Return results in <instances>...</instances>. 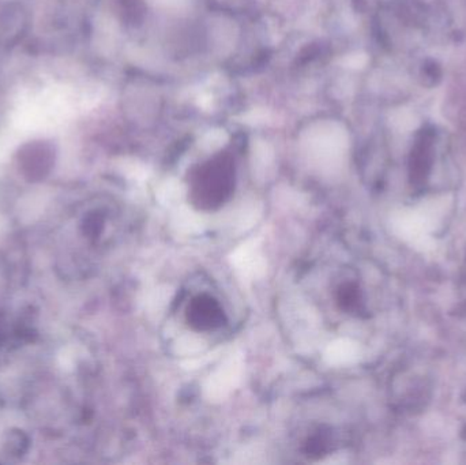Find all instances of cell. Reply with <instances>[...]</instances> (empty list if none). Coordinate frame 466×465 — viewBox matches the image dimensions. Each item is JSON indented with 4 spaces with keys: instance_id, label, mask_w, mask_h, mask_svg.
Segmentation results:
<instances>
[{
    "instance_id": "obj_2",
    "label": "cell",
    "mask_w": 466,
    "mask_h": 465,
    "mask_svg": "<svg viewBox=\"0 0 466 465\" xmlns=\"http://www.w3.org/2000/svg\"><path fill=\"white\" fill-rule=\"evenodd\" d=\"M186 322L196 332H213L226 325V311L212 295H197L186 308Z\"/></svg>"
},
{
    "instance_id": "obj_3",
    "label": "cell",
    "mask_w": 466,
    "mask_h": 465,
    "mask_svg": "<svg viewBox=\"0 0 466 465\" xmlns=\"http://www.w3.org/2000/svg\"><path fill=\"white\" fill-rule=\"evenodd\" d=\"M337 300L345 311H356L361 302L360 289L356 284H342L337 291Z\"/></svg>"
},
{
    "instance_id": "obj_1",
    "label": "cell",
    "mask_w": 466,
    "mask_h": 465,
    "mask_svg": "<svg viewBox=\"0 0 466 465\" xmlns=\"http://www.w3.org/2000/svg\"><path fill=\"white\" fill-rule=\"evenodd\" d=\"M235 186L236 168L231 155L213 156L191 172V204L204 212L220 209L231 199Z\"/></svg>"
}]
</instances>
